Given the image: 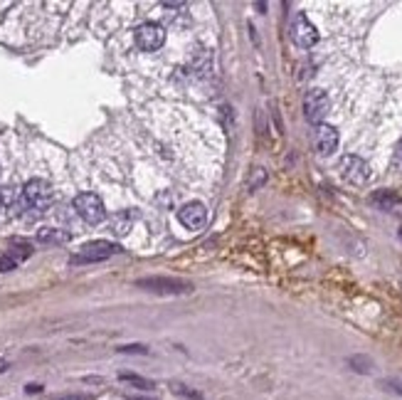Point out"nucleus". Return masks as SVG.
Returning a JSON list of instances; mask_svg holds the SVG:
<instances>
[{"label":"nucleus","mask_w":402,"mask_h":400,"mask_svg":"<svg viewBox=\"0 0 402 400\" xmlns=\"http://www.w3.org/2000/svg\"><path fill=\"white\" fill-rule=\"evenodd\" d=\"M122 247L116 242H109V240H94V242H87L77 255L72 257V265H92V262H104L109 257L119 255Z\"/></svg>","instance_id":"1"},{"label":"nucleus","mask_w":402,"mask_h":400,"mask_svg":"<svg viewBox=\"0 0 402 400\" xmlns=\"http://www.w3.org/2000/svg\"><path fill=\"white\" fill-rule=\"evenodd\" d=\"M52 198H55V193H52V185L47 183V181H42V178H33V181H28L25 183V188H22V200H25V206L33 208V210H47V208L52 206Z\"/></svg>","instance_id":"2"},{"label":"nucleus","mask_w":402,"mask_h":400,"mask_svg":"<svg viewBox=\"0 0 402 400\" xmlns=\"http://www.w3.org/2000/svg\"><path fill=\"white\" fill-rule=\"evenodd\" d=\"M136 287L146 289V292H153V294H173V297L193 292V284L176 277H146V279H138Z\"/></svg>","instance_id":"3"},{"label":"nucleus","mask_w":402,"mask_h":400,"mask_svg":"<svg viewBox=\"0 0 402 400\" xmlns=\"http://www.w3.org/2000/svg\"><path fill=\"white\" fill-rule=\"evenodd\" d=\"M289 35H292V42L296 44V47H303V50H309V47H314V44L319 42V30H316V25L303 15V12H296V15L292 17Z\"/></svg>","instance_id":"4"},{"label":"nucleus","mask_w":402,"mask_h":400,"mask_svg":"<svg viewBox=\"0 0 402 400\" xmlns=\"http://www.w3.org/2000/svg\"><path fill=\"white\" fill-rule=\"evenodd\" d=\"M74 210H77V215L82 217L84 222H89V225H99L106 217L104 203H101L99 195L94 193H79L77 198H74Z\"/></svg>","instance_id":"5"},{"label":"nucleus","mask_w":402,"mask_h":400,"mask_svg":"<svg viewBox=\"0 0 402 400\" xmlns=\"http://www.w3.org/2000/svg\"><path fill=\"white\" fill-rule=\"evenodd\" d=\"M338 171H341L343 181L351 185H365L370 181V166L360 156H343Z\"/></svg>","instance_id":"6"},{"label":"nucleus","mask_w":402,"mask_h":400,"mask_svg":"<svg viewBox=\"0 0 402 400\" xmlns=\"http://www.w3.org/2000/svg\"><path fill=\"white\" fill-rule=\"evenodd\" d=\"M326 114H328V97H326L324 89H311V92H306V97H303V117H306V122L319 124L321 126Z\"/></svg>","instance_id":"7"},{"label":"nucleus","mask_w":402,"mask_h":400,"mask_svg":"<svg viewBox=\"0 0 402 400\" xmlns=\"http://www.w3.org/2000/svg\"><path fill=\"white\" fill-rule=\"evenodd\" d=\"M165 42V30L160 28L158 22H144L141 28H136V44L141 50L153 52L158 47H163Z\"/></svg>","instance_id":"8"},{"label":"nucleus","mask_w":402,"mask_h":400,"mask_svg":"<svg viewBox=\"0 0 402 400\" xmlns=\"http://www.w3.org/2000/svg\"><path fill=\"white\" fill-rule=\"evenodd\" d=\"M33 255V247L28 242H22V240H12V244L6 250V255L0 257V272H10L15 269L20 262H25L28 257Z\"/></svg>","instance_id":"9"},{"label":"nucleus","mask_w":402,"mask_h":400,"mask_svg":"<svg viewBox=\"0 0 402 400\" xmlns=\"http://www.w3.org/2000/svg\"><path fill=\"white\" fill-rule=\"evenodd\" d=\"M178 220H181L183 228L187 230H200L208 222V210H205L203 203H187L178 210Z\"/></svg>","instance_id":"10"},{"label":"nucleus","mask_w":402,"mask_h":400,"mask_svg":"<svg viewBox=\"0 0 402 400\" xmlns=\"http://www.w3.org/2000/svg\"><path fill=\"white\" fill-rule=\"evenodd\" d=\"M338 149V131L328 124H321L316 128V151L321 156H330L333 151Z\"/></svg>","instance_id":"11"},{"label":"nucleus","mask_w":402,"mask_h":400,"mask_svg":"<svg viewBox=\"0 0 402 400\" xmlns=\"http://www.w3.org/2000/svg\"><path fill=\"white\" fill-rule=\"evenodd\" d=\"M370 203H375V206L383 208V210H390V208H395L397 203H400V195H397L395 190H378V193L370 195Z\"/></svg>","instance_id":"12"},{"label":"nucleus","mask_w":402,"mask_h":400,"mask_svg":"<svg viewBox=\"0 0 402 400\" xmlns=\"http://www.w3.org/2000/svg\"><path fill=\"white\" fill-rule=\"evenodd\" d=\"M131 215H128V212H119V215H114L111 217V230H114L116 235H126L128 230H131Z\"/></svg>","instance_id":"13"},{"label":"nucleus","mask_w":402,"mask_h":400,"mask_svg":"<svg viewBox=\"0 0 402 400\" xmlns=\"http://www.w3.org/2000/svg\"><path fill=\"white\" fill-rule=\"evenodd\" d=\"M37 240L40 242H67L69 240V235L67 233H62V230H55V228H44V230H40L37 233Z\"/></svg>","instance_id":"14"},{"label":"nucleus","mask_w":402,"mask_h":400,"mask_svg":"<svg viewBox=\"0 0 402 400\" xmlns=\"http://www.w3.org/2000/svg\"><path fill=\"white\" fill-rule=\"evenodd\" d=\"M119 378H122L124 383H131V385H136V388H141V390H151V388H153V383H151V381L136 376V373H122Z\"/></svg>","instance_id":"15"},{"label":"nucleus","mask_w":402,"mask_h":400,"mask_svg":"<svg viewBox=\"0 0 402 400\" xmlns=\"http://www.w3.org/2000/svg\"><path fill=\"white\" fill-rule=\"evenodd\" d=\"M348 363H351L353 371H358V373H370V368H373V361L365 358V356H353Z\"/></svg>","instance_id":"16"},{"label":"nucleus","mask_w":402,"mask_h":400,"mask_svg":"<svg viewBox=\"0 0 402 400\" xmlns=\"http://www.w3.org/2000/svg\"><path fill=\"white\" fill-rule=\"evenodd\" d=\"M173 390H176L178 395H183V398H190V400H203V395H200L198 390H190V388H185V385H181V383H173Z\"/></svg>","instance_id":"17"},{"label":"nucleus","mask_w":402,"mask_h":400,"mask_svg":"<svg viewBox=\"0 0 402 400\" xmlns=\"http://www.w3.org/2000/svg\"><path fill=\"white\" fill-rule=\"evenodd\" d=\"M122 353H146V346H122Z\"/></svg>","instance_id":"18"},{"label":"nucleus","mask_w":402,"mask_h":400,"mask_svg":"<svg viewBox=\"0 0 402 400\" xmlns=\"http://www.w3.org/2000/svg\"><path fill=\"white\" fill-rule=\"evenodd\" d=\"M383 385H385V388H390V390H395L397 395H402V385L395 383V381H383Z\"/></svg>","instance_id":"19"},{"label":"nucleus","mask_w":402,"mask_h":400,"mask_svg":"<svg viewBox=\"0 0 402 400\" xmlns=\"http://www.w3.org/2000/svg\"><path fill=\"white\" fill-rule=\"evenodd\" d=\"M395 161H397V166L402 168V141L397 144V151H395Z\"/></svg>","instance_id":"20"},{"label":"nucleus","mask_w":402,"mask_h":400,"mask_svg":"<svg viewBox=\"0 0 402 400\" xmlns=\"http://www.w3.org/2000/svg\"><path fill=\"white\" fill-rule=\"evenodd\" d=\"M57 400H87V395H65V398H57Z\"/></svg>","instance_id":"21"},{"label":"nucleus","mask_w":402,"mask_h":400,"mask_svg":"<svg viewBox=\"0 0 402 400\" xmlns=\"http://www.w3.org/2000/svg\"><path fill=\"white\" fill-rule=\"evenodd\" d=\"M0 206H3V195H0Z\"/></svg>","instance_id":"22"},{"label":"nucleus","mask_w":402,"mask_h":400,"mask_svg":"<svg viewBox=\"0 0 402 400\" xmlns=\"http://www.w3.org/2000/svg\"><path fill=\"white\" fill-rule=\"evenodd\" d=\"M400 238H402V230H400Z\"/></svg>","instance_id":"23"},{"label":"nucleus","mask_w":402,"mask_h":400,"mask_svg":"<svg viewBox=\"0 0 402 400\" xmlns=\"http://www.w3.org/2000/svg\"><path fill=\"white\" fill-rule=\"evenodd\" d=\"M133 400H136V398H133Z\"/></svg>","instance_id":"24"}]
</instances>
